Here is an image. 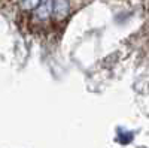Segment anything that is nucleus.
Segmentation results:
<instances>
[{
  "mask_svg": "<svg viewBox=\"0 0 149 148\" xmlns=\"http://www.w3.org/2000/svg\"><path fill=\"white\" fill-rule=\"evenodd\" d=\"M70 12V5L67 0H52V14L55 20H64Z\"/></svg>",
  "mask_w": 149,
  "mask_h": 148,
  "instance_id": "obj_1",
  "label": "nucleus"
},
{
  "mask_svg": "<svg viewBox=\"0 0 149 148\" xmlns=\"http://www.w3.org/2000/svg\"><path fill=\"white\" fill-rule=\"evenodd\" d=\"M131 139H133V135L128 133V132H121V133L118 135V141H119L121 144H127V142H130Z\"/></svg>",
  "mask_w": 149,
  "mask_h": 148,
  "instance_id": "obj_3",
  "label": "nucleus"
},
{
  "mask_svg": "<svg viewBox=\"0 0 149 148\" xmlns=\"http://www.w3.org/2000/svg\"><path fill=\"white\" fill-rule=\"evenodd\" d=\"M19 6L24 11H33L40 6V0H19Z\"/></svg>",
  "mask_w": 149,
  "mask_h": 148,
  "instance_id": "obj_2",
  "label": "nucleus"
}]
</instances>
